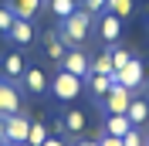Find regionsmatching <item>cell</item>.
Segmentation results:
<instances>
[{
  "label": "cell",
  "instance_id": "cell-1",
  "mask_svg": "<svg viewBox=\"0 0 149 146\" xmlns=\"http://www.w3.org/2000/svg\"><path fill=\"white\" fill-rule=\"evenodd\" d=\"M92 24H95V17H92L85 7H78L74 14H68V17L58 20V31H54V34L65 41V48H81L85 41H88V31H92Z\"/></svg>",
  "mask_w": 149,
  "mask_h": 146
},
{
  "label": "cell",
  "instance_id": "cell-2",
  "mask_svg": "<svg viewBox=\"0 0 149 146\" xmlns=\"http://www.w3.org/2000/svg\"><path fill=\"white\" fill-rule=\"evenodd\" d=\"M47 92H51L58 102H74V99L85 92V78H78V75H71V72H65V68H61V72L51 78Z\"/></svg>",
  "mask_w": 149,
  "mask_h": 146
},
{
  "label": "cell",
  "instance_id": "cell-3",
  "mask_svg": "<svg viewBox=\"0 0 149 146\" xmlns=\"http://www.w3.org/2000/svg\"><path fill=\"white\" fill-rule=\"evenodd\" d=\"M14 112H20V88L14 85V78H0V119L14 116Z\"/></svg>",
  "mask_w": 149,
  "mask_h": 146
},
{
  "label": "cell",
  "instance_id": "cell-4",
  "mask_svg": "<svg viewBox=\"0 0 149 146\" xmlns=\"http://www.w3.org/2000/svg\"><path fill=\"white\" fill-rule=\"evenodd\" d=\"M61 68L71 72V75H78V78H88V75H92V58L85 55L81 48H68L65 58H61Z\"/></svg>",
  "mask_w": 149,
  "mask_h": 146
},
{
  "label": "cell",
  "instance_id": "cell-5",
  "mask_svg": "<svg viewBox=\"0 0 149 146\" xmlns=\"http://www.w3.org/2000/svg\"><path fill=\"white\" fill-rule=\"evenodd\" d=\"M146 82V65L139 61V58H132L129 65H125V68H119V72H115V85H125V88H139V85Z\"/></svg>",
  "mask_w": 149,
  "mask_h": 146
},
{
  "label": "cell",
  "instance_id": "cell-6",
  "mask_svg": "<svg viewBox=\"0 0 149 146\" xmlns=\"http://www.w3.org/2000/svg\"><path fill=\"white\" fill-rule=\"evenodd\" d=\"M95 24H98V37H102L105 44H119V34H122V17H115V14L102 10V14L95 17Z\"/></svg>",
  "mask_w": 149,
  "mask_h": 146
},
{
  "label": "cell",
  "instance_id": "cell-7",
  "mask_svg": "<svg viewBox=\"0 0 149 146\" xmlns=\"http://www.w3.org/2000/svg\"><path fill=\"white\" fill-rule=\"evenodd\" d=\"M3 129H7V139H3V143H27L31 119L24 116V112H14V116L3 119Z\"/></svg>",
  "mask_w": 149,
  "mask_h": 146
},
{
  "label": "cell",
  "instance_id": "cell-8",
  "mask_svg": "<svg viewBox=\"0 0 149 146\" xmlns=\"http://www.w3.org/2000/svg\"><path fill=\"white\" fill-rule=\"evenodd\" d=\"M132 102V88H125V85H112L109 95L102 99V109L105 112H125Z\"/></svg>",
  "mask_w": 149,
  "mask_h": 146
},
{
  "label": "cell",
  "instance_id": "cell-9",
  "mask_svg": "<svg viewBox=\"0 0 149 146\" xmlns=\"http://www.w3.org/2000/svg\"><path fill=\"white\" fill-rule=\"evenodd\" d=\"M129 129H132V122H129L125 112H109L105 122H102V133H105V136H115V139H122Z\"/></svg>",
  "mask_w": 149,
  "mask_h": 146
},
{
  "label": "cell",
  "instance_id": "cell-10",
  "mask_svg": "<svg viewBox=\"0 0 149 146\" xmlns=\"http://www.w3.org/2000/svg\"><path fill=\"white\" fill-rule=\"evenodd\" d=\"M20 82H24V88H27L31 95H44V92H47V85H51V78H47L41 68H24Z\"/></svg>",
  "mask_w": 149,
  "mask_h": 146
},
{
  "label": "cell",
  "instance_id": "cell-11",
  "mask_svg": "<svg viewBox=\"0 0 149 146\" xmlns=\"http://www.w3.org/2000/svg\"><path fill=\"white\" fill-rule=\"evenodd\" d=\"M7 7H10V14H14V17H20V20H34L37 10L44 7V0H7Z\"/></svg>",
  "mask_w": 149,
  "mask_h": 146
},
{
  "label": "cell",
  "instance_id": "cell-12",
  "mask_svg": "<svg viewBox=\"0 0 149 146\" xmlns=\"http://www.w3.org/2000/svg\"><path fill=\"white\" fill-rule=\"evenodd\" d=\"M7 37L14 41V44H31L34 41V27H31V20H20V17H14V24H10V31H7Z\"/></svg>",
  "mask_w": 149,
  "mask_h": 146
},
{
  "label": "cell",
  "instance_id": "cell-13",
  "mask_svg": "<svg viewBox=\"0 0 149 146\" xmlns=\"http://www.w3.org/2000/svg\"><path fill=\"white\" fill-rule=\"evenodd\" d=\"M125 116H129L132 126H142V122L149 119V99H132L129 109H125Z\"/></svg>",
  "mask_w": 149,
  "mask_h": 146
},
{
  "label": "cell",
  "instance_id": "cell-14",
  "mask_svg": "<svg viewBox=\"0 0 149 146\" xmlns=\"http://www.w3.org/2000/svg\"><path fill=\"white\" fill-rule=\"evenodd\" d=\"M85 126H88V119H85V112H81V109L65 112V133H71V136H81Z\"/></svg>",
  "mask_w": 149,
  "mask_h": 146
},
{
  "label": "cell",
  "instance_id": "cell-15",
  "mask_svg": "<svg viewBox=\"0 0 149 146\" xmlns=\"http://www.w3.org/2000/svg\"><path fill=\"white\" fill-rule=\"evenodd\" d=\"M85 82L92 85V92L98 95V99H105V95H109V88L115 85V75H95V72H92L88 78H85Z\"/></svg>",
  "mask_w": 149,
  "mask_h": 146
},
{
  "label": "cell",
  "instance_id": "cell-16",
  "mask_svg": "<svg viewBox=\"0 0 149 146\" xmlns=\"http://www.w3.org/2000/svg\"><path fill=\"white\" fill-rule=\"evenodd\" d=\"M44 51H47V58H51V61L61 65V58H65L68 48H65V41H61L58 34H47V37H44Z\"/></svg>",
  "mask_w": 149,
  "mask_h": 146
},
{
  "label": "cell",
  "instance_id": "cell-17",
  "mask_svg": "<svg viewBox=\"0 0 149 146\" xmlns=\"http://www.w3.org/2000/svg\"><path fill=\"white\" fill-rule=\"evenodd\" d=\"M24 68H27V65H24V55H17V51L3 58V75H7V78H20Z\"/></svg>",
  "mask_w": 149,
  "mask_h": 146
},
{
  "label": "cell",
  "instance_id": "cell-18",
  "mask_svg": "<svg viewBox=\"0 0 149 146\" xmlns=\"http://www.w3.org/2000/svg\"><path fill=\"white\" fill-rule=\"evenodd\" d=\"M105 10L125 20V17H132V10H136V0H105Z\"/></svg>",
  "mask_w": 149,
  "mask_h": 146
},
{
  "label": "cell",
  "instance_id": "cell-19",
  "mask_svg": "<svg viewBox=\"0 0 149 146\" xmlns=\"http://www.w3.org/2000/svg\"><path fill=\"white\" fill-rule=\"evenodd\" d=\"M51 136V133H47V126L44 122H34V119H31V129H27V146H44V139Z\"/></svg>",
  "mask_w": 149,
  "mask_h": 146
},
{
  "label": "cell",
  "instance_id": "cell-20",
  "mask_svg": "<svg viewBox=\"0 0 149 146\" xmlns=\"http://www.w3.org/2000/svg\"><path fill=\"white\" fill-rule=\"evenodd\" d=\"M47 7H51V14L61 20V17H68V14L78 10V0H47Z\"/></svg>",
  "mask_w": 149,
  "mask_h": 146
},
{
  "label": "cell",
  "instance_id": "cell-21",
  "mask_svg": "<svg viewBox=\"0 0 149 146\" xmlns=\"http://www.w3.org/2000/svg\"><path fill=\"white\" fill-rule=\"evenodd\" d=\"M92 72H95V75H115V68H112V55H109V51H102V55L92 58Z\"/></svg>",
  "mask_w": 149,
  "mask_h": 146
},
{
  "label": "cell",
  "instance_id": "cell-22",
  "mask_svg": "<svg viewBox=\"0 0 149 146\" xmlns=\"http://www.w3.org/2000/svg\"><path fill=\"white\" fill-rule=\"evenodd\" d=\"M112 68H115V72H119V68H125V65L132 61V51H125V48H119V44H112Z\"/></svg>",
  "mask_w": 149,
  "mask_h": 146
},
{
  "label": "cell",
  "instance_id": "cell-23",
  "mask_svg": "<svg viewBox=\"0 0 149 146\" xmlns=\"http://www.w3.org/2000/svg\"><path fill=\"white\" fill-rule=\"evenodd\" d=\"M149 139H142V133H139V126H132L125 136H122V146H146Z\"/></svg>",
  "mask_w": 149,
  "mask_h": 146
},
{
  "label": "cell",
  "instance_id": "cell-24",
  "mask_svg": "<svg viewBox=\"0 0 149 146\" xmlns=\"http://www.w3.org/2000/svg\"><path fill=\"white\" fill-rule=\"evenodd\" d=\"M10 24H14V14H10V7L3 4V7H0V34H7Z\"/></svg>",
  "mask_w": 149,
  "mask_h": 146
},
{
  "label": "cell",
  "instance_id": "cell-25",
  "mask_svg": "<svg viewBox=\"0 0 149 146\" xmlns=\"http://www.w3.org/2000/svg\"><path fill=\"white\" fill-rule=\"evenodd\" d=\"M81 7L88 10L92 17H98V14H102V10H105V0H81Z\"/></svg>",
  "mask_w": 149,
  "mask_h": 146
},
{
  "label": "cell",
  "instance_id": "cell-26",
  "mask_svg": "<svg viewBox=\"0 0 149 146\" xmlns=\"http://www.w3.org/2000/svg\"><path fill=\"white\" fill-rule=\"evenodd\" d=\"M98 146H122V139H115V136H105V133H102V139H98Z\"/></svg>",
  "mask_w": 149,
  "mask_h": 146
},
{
  "label": "cell",
  "instance_id": "cell-27",
  "mask_svg": "<svg viewBox=\"0 0 149 146\" xmlns=\"http://www.w3.org/2000/svg\"><path fill=\"white\" fill-rule=\"evenodd\" d=\"M51 129H54V136H65V116H58V119H54V126H51Z\"/></svg>",
  "mask_w": 149,
  "mask_h": 146
},
{
  "label": "cell",
  "instance_id": "cell-28",
  "mask_svg": "<svg viewBox=\"0 0 149 146\" xmlns=\"http://www.w3.org/2000/svg\"><path fill=\"white\" fill-rule=\"evenodd\" d=\"M44 146H65V139H58V136H47V139H44Z\"/></svg>",
  "mask_w": 149,
  "mask_h": 146
},
{
  "label": "cell",
  "instance_id": "cell-29",
  "mask_svg": "<svg viewBox=\"0 0 149 146\" xmlns=\"http://www.w3.org/2000/svg\"><path fill=\"white\" fill-rule=\"evenodd\" d=\"M74 146H98V139H95V143H92V139H78Z\"/></svg>",
  "mask_w": 149,
  "mask_h": 146
},
{
  "label": "cell",
  "instance_id": "cell-30",
  "mask_svg": "<svg viewBox=\"0 0 149 146\" xmlns=\"http://www.w3.org/2000/svg\"><path fill=\"white\" fill-rule=\"evenodd\" d=\"M7 139V129H3V119H0V143Z\"/></svg>",
  "mask_w": 149,
  "mask_h": 146
},
{
  "label": "cell",
  "instance_id": "cell-31",
  "mask_svg": "<svg viewBox=\"0 0 149 146\" xmlns=\"http://www.w3.org/2000/svg\"><path fill=\"white\" fill-rule=\"evenodd\" d=\"M0 146H20V143H0Z\"/></svg>",
  "mask_w": 149,
  "mask_h": 146
},
{
  "label": "cell",
  "instance_id": "cell-32",
  "mask_svg": "<svg viewBox=\"0 0 149 146\" xmlns=\"http://www.w3.org/2000/svg\"><path fill=\"white\" fill-rule=\"evenodd\" d=\"M146 99H149V82H146Z\"/></svg>",
  "mask_w": 149,
  "mask_h": 146
},
{
  "label": "cell",
  "instance_id": "cell-33",
  "mask_svg": "<svg viewBox=\"0 0 149 146\" xmlns=\"http://www.w3.org/2000/svg\"><path fill=\"white\" fill-rule=\"evenodd\" d=\"M20 146H27V143H20Z\"/></svg>",
  "mask_w": 149,
  "mask_h": 146
},
{
  "label": "cell",
  "instance_id": "cell-34",
  "mask_svg": "<svg viewBox=\"0 0 149 146\" xmlns=\"http://www.w3.org/2000/svg\"><path fill=\"white\" fill-rule=\"evenodd\" d=\"M146 146H149V143H146Z\"/></svg>",
  "mask_w": 149,
  "mask_h": 146
}]
</instances>
